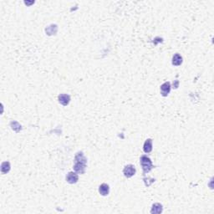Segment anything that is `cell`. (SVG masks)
Masks as SVG:
<instances>
[{"label": "cell", "mask_w": 214, "mask_h": 214, "mask_svg": "<svg viewBox=\"0 0 214 214\" xmlns=\"http://www.w3.org/2000/svg\"><path fill=\"white\" fill-rule=\"evenodd\" d=\"M86 158L84 156L82 152H78L75 157V164H74V170L78 173L83 174L86 167Z\"/></svg>", "instance_id": "obj_1"}, {"label": "cell", "mask_w": 214, "mask_h": 214, "mask_svg": "<svg viewBox=\"0 0 214 214\" xmlns=\"http://www.w3.org/2000/svg\"><path fill=\"white\" fill-rule=\"evenodd\" d=\"M140 164L143 169V173L145 174L152 169L153 165L151 159L146 156H142L140 159Z\"/></svg>", "instance_id": "obj_2"}, {"label": "cell", "mask_w": 214, "mask_h": 214, "mask_svg": "<svg viewBox=\"0 0 214 214\" xmlns=\"http://www.w3.org/2000/svg\"><path fill=\"white\" fill-rule=\"evenodd\" d=\"M123 173L125 175V177L127 178H130L131 177H133L136 173V168L133 165H127L125 167V168L123 169Z\"/></svg>", "instance_id": "obj_3"}, {"label": "cell", "mask_w": 214, "mask_h": 214, "mask_svg": "<svg viewBox=\"0 0 214 214\" xmlns=\"http://www.w3.org/2000/svg\"><path fill=\"white\" fill-rule=\"evenodd\" d=\"M78 180H79V177H78V175L75 172L70 171L66 176V181H67V182L70 183V184L76 183Z\"/></svg>", "instance_id": "obj_4"}, {"label": "cell", "mask_w": 214, "mask_h": 214, "mask_svg": "<svg viewBox=\"0 0 214 214\" xmlns=\"http://www.w3.org/2000/svg\"><path fill=\"white\" fill-rule=\"evenodd\" d=\"M58 100L59 102L61 105L66 106V105H69V101H70V96H69V94H61L58 96Z\"/></svg>", "instance_id": "obj_5"}, {"label": "cell", "mask_w": 214, "mask_h": 214, "mask_svg": "<svg viewBox=\"0 0 214 214\" xmlns=\"http://www.w3.org/2000/svg\"><path fill=\"white\" fill-rule=\"evenodd\" d=\"M171 91V84L169 82H166L161 86V94L163 96H167L170 93Z\"/></svg>", "instance_id": "obj_6"}, {"label": "cell", "mask_w": 214, "mask_h": 214, "mask_svg": "<svg viewBox=\"0 0 214 214\" xmlns=\"http://www.w3.org/2000/svg\"><path fill=\"white\" fill-rule=\"evenodd\" d=\"M99 192L102 196H107L110 192L109 185H107L105 183L101 184V185L100 186V187H99Z\"/></svg>", "instance_id": "obj_7"}, {"label": "cell", "mask_w": 214, "mask_h": 214, "mask_svg": "<svg viewBox=\"0 0 214 214\" xmlns=\"http://www.w3.org/2000/svg\"><path fill=\"white\" fill-rule=\"evenodd\" d=\"M143 150L145 153H150L152 151V139H147L144 143Z\"/></svg>", "instance_id": "obj_8"}, {"label": "cell", "mask_w": 214, "mask_h": 214, "mask_svg": "<svg viewBox=\"0 0 214 214\" xmlns=\"http://www.w3.org/2000/svg\"><path fill=\"white\" fill-rule=\"evenodd\" d=\"M182 63V57L179 54H176L175 55H173L172 57V65H173L178 66L181 65Z\"/></svg>", "instance_id": "obj_9"}, {"label": "cell", "mask_w": 214, "mask_h": 214, "mask_svg": "<svg viewBox=\"0 0 214 214\" xmlns=\"http://www.w3.org/2000/svg\"><path fill=\"white\" fill-rule=\"evenodd\" d=\"M162 211V206L159 203H156L152 206V213H160Z\"/></svg>", "instance_id": "obj_10"}, {"label": "cell", "mask_w": 214, "mask_h": 214, "mask_svg": "<svg viewBox=\"0 0 214 214\" xmlns=\"http://www.w3.org/2000/svg\"><path fill=\"white\" fill-rule=\"evenodd\" d=\"M10 170V164L8 161H5L2 164V167H1V171L2 173H7L8 171Z\"/></svg>", "instance_id": "obj_11"}]
</instances>
